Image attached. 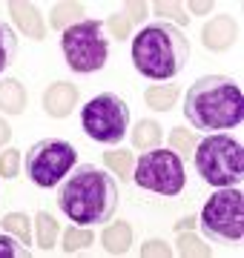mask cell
Returning a JSON list of instances; mask_svg holds the SVG:
<instances>
[{"instance_id":"6da1fadb","label":"cell","mask_w":244,"mask_h":258,"mask_svg":"<svg viewBox=\"0 0 244 258\" xmlns=\"http://www.w3.org/2000/svg\"><path fill=\"white\" fill-rule=\"evenodd\" d=\"M57 207L78 227L106 224L118 210V184L95 164H78L57 192Z\"/></svg>"},{"instance_id":"7a4b0ae2","label":"cell","mask_w":244,"mask_h":258,"mask_svg":"<svg viewBox=\"0 0 244 258\" xmlns=\"http://www.w3.org/2000/svg\"><path fill=\"white\" fill-rule=\"evenodd\" d=\"M184 115L190 126L201 132L235 129L244 120L241 86L227 75H204L187 89Z\"/></svg>"},{"instance_id":"3957f363","label":"cell","mask_w":244,"mask_h":258,"mask_svg":"<svg viewBox=\"0 0 244 258\" xmlns=\"http://www.w3.org/2000/svg\"><path fill=\"white\" fill-rule=\"evenodd\" d=\"M190 60V40L178 26L152 20L132 37V66L150 81H172Z\"/></svg>"},{"instance_id":"277c9868","label":"cell","mask_w":244,"mask_h":258,"mask_svg":"<svg viewBox=\"0 0 244 258\" xmlns=\"http://www.w3.org/2000/svg\"><path fill=\"white\" fill-rule=\"evenodd\" d=\"M196 169L210 186H238L244 181V147L227 132H210L196 147Z\"/></svg>"},{"instance_id":"5b68a950","label":"cell","mask_w":244,"mask_h":258,"mask_svg":"<svg viewBox=\"0 0 244 258\" xmlns=\"http://www.w3.org/2000/svg\"><path fill=\"white\" fill-rule=\"evenodd\" d=\"M60 49H64L66 66L78 75L98 72L106 66L109 57V40L103 35L101 20H81L60 32Z\"/></svg>"},{"instance_id":"8992f818","label":"cell","mask_w":244,"mask_h":258,"mask_svg":"<svg viewBox=\"0 0 244 258\" xmlns=\"http://www.w3.org/2000/svg\"><path fill=\"white\" fill-rule=\"evenodd\" d=\"M201 230L218 244H241L244 238V195L238 186H221L201 210Z\"/></svg>"},{"instance_id":"52a82bcc","label":"cell","mask_w":244,"mask_h":258,"mask_svg":"<svg viewBox=\"0 0 244 258\" xmlns=\"http://www.w3.org/2000/svg\"><path fill=\"white\" fill-rule=\"evenodd\" d=\"M132 181L141 189L175 198V195H181V189L187 184L184 161L172 149H147L138 158V164L132 166Z\"/></svg>"},{"instance_id":"ba28073f","label":"cell","mask_w":244,"mask_h":258,"mask_svg":"<svg viewBox=\"0 0 244 258\" xmlns=\"http://www.w3.org/2000/svg\"><path fill=\"white\" fill-rule=\"evenodd\" d=\"M81 126L98 144H118L130 129V106L115 92H101L81 106Z\"/></svg>"},{"instance_id":"9c48e42d","label":"cell","mask_w":244,"mask_h":258,"mask_svg":"<svg viewBox=\"0 0 244 258\" xmlns=\"http://www.w3.org/2000/svg\"><path fill=\"white\" fill-rule=\"evenodd\" d=\"M75 147L64 138H43L26 152V178L40 189H52L75 166Z\"/></svg>"},{"instance_id":"30bf717a","label":"cell","mask_w":244,"mask_h":258,"mask_svg":"<svg viewBox=\"0 0 244 258\" xmlns=\"http://www.w3.org/2000/svg\"><path fill=\"white\" fill-rule=\"evenodd\" d=\"M75 106H78V86H72V83L57 81L43 95V109L52 118H66V115H72Z\"/></svg>"},{"instance_id":"8fae6325","label":"cell","mask_w":244,"mask_h":258,"mask_svg":"<svg viewBox=\"0 0 244 258\" xmlns=\"http://www.w3.org/2000/svg\"><path fill=\"white\" fill-rule=\"evenodd\" d=\"M201 40H204L207 49H216V52L227 49L235 40V23H233V18H227V15L213 18L204 26V32H201Z\"/></svg>"},{"instance_id":"7c38bea8","label":"cell","mask_w":244,"mask_h":258,"mask_svg":"<svg viewBox=\"0 0 244 258\" xmlns=\"http://www.w3.org/2000/svg\"><path fill=\"white\" fill-rule=\"evenodd\" d=\"M9 12H12V18H15V23H18V26L26 32V37H32V40H43V35H46V26H43V18L38 15V9H35L32 3L12 0V3H9Z\"/></svg>"},{"instance_id":"4fadbf2b","label":"cell","mask_w":244,"mask_h":258,"mask_svg":"<svg viewBox=\"0 0 244 258\" xmlns=\"http://www.w3.org/2000/svg\"><path fill=\"white\" fill-rule=\"evenodd\" d=\"M147 15V3H124L121 12H115L112 18H109V32H112V37H127L130 35V26L132 23H138V20Z\"/></svg>"},{"instance_id":"5bb4252c","label":"cell","mask_w":244,"mask_h":258,"mask_svg":"<svg viewBox=\"0 0 244 258\" xmlns=\"http://www.w3.org/2000/svg\"><path fill=\"white\" fill-rule=\"evenodd\" d=\"M101 244L106 247V252L112 255H124L132 244V227L127 221H115L109 227H103L101 232Z\"/></svg>"},{"instance_id":"9a60e30c","label":"cell","mask_w":244,"mask_h":258,"mask_svg":"<svg viewBox=\"0 0 244 258\" xmlns=\"http://www.w3.org/2000/svg\"><path fill=\"white\" fill-rule=\"evenodd\" d=\"M0 109L6 115H20L26 109V89L23 83L15 81V78H6L0 83Z\"/></svg>"},{"instance_id":"2e32d148","label":"cell","mask_w":244,"mask_h":258,"mask_svg":"<svg viewBox=\"0 0 244 258\" xmlns=\"http://www.w3.org/2000/svg\"><path fill=\"white\" fill-rule=\"evenodd\" d=\"M144 101H147L150 109L167 112L172 103L178 101V86H172V83H167V86H150V89L144 92Z\"/></svg>"},{"instance_id":"e0dca14e","label":"cell","mask_w":244,"mask_h":258,"mask_svg":"<svg viewBox=\"0 0 244 258\" xmlns=\"http://www.w3.org/2000/svg\"><path fill=\"white\" fill-rule=\"evenodd\" d=\"M81 15H84L81 3H57L55 9H52V26L57 32H66L72 23H81Z\"/></svg>"},{"instance_id":"ac0fdd59","label":"cell","mask_w":244,"mask_h":258,"mask_svg":"<svg viewBox=\"0 0 244 258\" xmlns=\"http://www.w3.org/2000/svg\"><path fill=\"white\" fill-rule=\"evenodd\" d=\"M35 227H38V244H40V247H43V249H52V247H55L60 230H57V221L49 215V212H38Z\"/></svg>"},{"instance_id":"d6986e66","label":"cell","mask_w":244,"mask_h":258,"mask_svg":"<svg viewBox=\"0 0 244 258\" xmlns=\"http://www.w3.org/2000/svg\"><path fill=\"white\" fill-rule=\"evenodd\" d=\"M158 141H161V126L155 120H141L132 132V144L138 149H155Z\"/></svg>"},{"instance_id":"ffe728a7","label":"cell","mask_w":244,"mask_h":258,"mask_svg":"<svg viewBox=\"0 0 244 258\" xmlns=\"http://www.w3.org/2000/svg\"><path fill=\"white\" fill-rule=\"evenodd\" d=\"M3 230L12 232L20 244H32V221H29L23 212H9L3 218Z\"/></svg>"},{"instance_id":"44dd1931","label":"cell","mask_w":244,"mask_h":258,"mask_svg":"<svg viewBox=\"0 0 244 258\" xmlns=\"http://www.w3.org/2000/svg\"><path fill=\"white\" fill-rule=\"evenodd\" d=\"M15 57H18V37H15L12 26L0 20V72L15 63Z\"/></svg>"},{"instance_id":"7402d4cb","label":"cell","mask_w":244,"mask_h":258,"mask_svg":"<svg viewBox=\"0 0 244 258\" xmlns=\"http://www.w3.org/2000/svg\"><path fill=\"white\" fill-rule=\"evenodd\" d=\"M103 161H106V166H109V169H112L118 178H132V166H135V161H132V152H127V149L103 152Z\"/></svg>"},{"instance_id":"603a6c76","label":"cell","mask_w":244,"mask_h":258,"mask_svg":"<svg viewBox=\"0 0 244 258\" xmlns=\"http://www.w3.org/2000/svg\"><path fill=\"white\" fill-rule=\"evenodd\" d=\"M92 244V230L89 227H69V230L64 232V252H78V249H84Z\"/></svg>"},{"instance_id":"cb8c5ba5","label":"cell","mask_w":244,"mask_h":258,"mask_svg":"<svg viewBox=\"0 0 244 258\" xmlns=\"http://www.w3.org/2000/svg\"><path fill=\"white\" fill-rule=\"evenodd\" d=\"M169 147L172 152H193L198 147V138L187 129H172V135H169Z\"/></svg>"},{"instance_id":"d4e9b609","label":"cell","mask_w":244,"mask_h":258,"mask_svg":"<svg viewBox=\"0 0 244 258\" xmlns=\"http://www.w3.org/2000/svg\"><path fill=\"white\" fill-rule=\"evenodd\" d=\"M18 172H20V149H6V152H0V175L18 178Z\"/></svg>"},{"instance_id":"484cf974","label":"cell","mask_w":244,"mask_h":258,"mask_svg":"<svg viewBox=\"0 0 244 258\" xmlns=\"http://www.w3.org/2000/svg\"><path fill=\"white\" fill-rule=\"evenodd\" d=\"M0 258H29V252L9 232V235H0Z\"/></svg>"},{"instance_id":"4316f807","label":"cell","mask_w":244,"mask_h":258,"mask_svg":"<svg viewBox=\"0 0 244 258\" xmlns=\"http://www.w3.org/2000/svg\"><path fill=\"white\" fill-rule=\"evenodd\" d=\"M178 252L181 255H210V247L201 244V238H196V235H181Z\"/></svg>"},{"instance_id":"83f0119b","label":"cell","mask_w":244,"mask_h":258,"mask_svg":"<svg viewBox=\"0 0 244 258\" xmlns=\"http://www.w3.org/2000/svg\"><path fill=\"white\" fill-rule=\"evenodd\" d=\"M155 12H158L161 18H169V20H175V23H187L190 15L184 6H178V3H155Z\"/></svg>"},{"instance_id":"f1b7e54d","label":"cell","mask_w":244,"mask_h":258,"mask_svg":"<svg viewBox=\"0 0 244 258\" xmlns=\"http://www.w3.org/2000/svg\"><path fill=\"white\" fill-rule=\"evenodd\" d=\"M141 255L144 258H150V255H161V258H167V255H172V249L164 244V241H150L147 247H141Z\"/></svg>"},{"instance_id":"f546056e","label":"cell","mask_w":244,"mask_h":258,"mask_svg":"<svg viewBox=\"0 0 244 258\" xmlns=\"http://www.w3.org/2000/svg\"><path fill=\"white\" fill-rule=\"evenodd\" d=\"M9 138H12V126H9V123H6L3 118H0V147H3V144H6Z\"/></svg>"},{"instance_id":"4dcf8cb0","label":"cell","mask_w":244,"mask_h":258,"mask_svg":"<svg viewBox=\"0 0 244 258\" xmlns=\"http://www.w3.org/2000/svg\"><path fill=\"white\" fill-rule=\"evenodd\" d=\"M193 227H196V218H190V215H187V218H181V221L175 224V230H178V232H184V230H193Z\"/></svg>"},{"instance_id":"1f68e13d","label":"cell","mask_w":244,"mask_h":258,"mask_svg":"<svg viewBox=\"0 0 244 258\" xmlns=\"http://www.w3.org/2000/svg\"><path fill=\"white\" fill-rule=\"evenodd\" d=\"M213 9V3H190V12H196V15H201V12H210Z\"/></svg>"}]
</instances>
